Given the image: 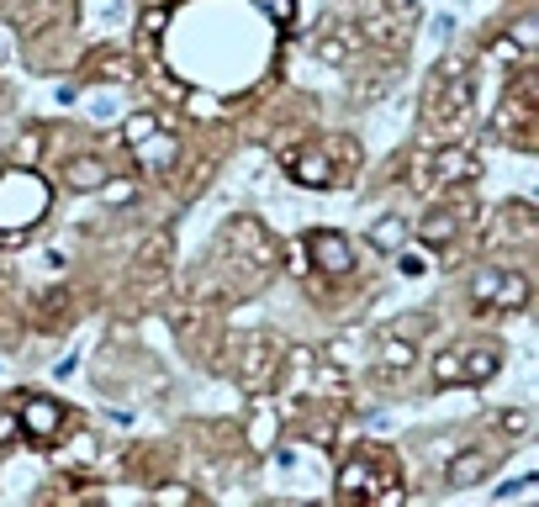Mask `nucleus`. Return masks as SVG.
Returning <instances> with one entry per match:
<instances>
[{
	"label": "nucleus",
	"mask_w": 539,
	"mask_h": 507,
	"mask_svg": "<svg viewBox=\"0 0 539 507\" xmlns=\"http://www.w3.org/2000/svg\"><path fill=\"white\" fill-rule=\"evenodd\" d=\"M22 439V423H16V412H0V444H16Z\"/></svg>",
	"instance_id": "obj_30"
},
{
	"label": "nucleus",
	"mask_w": 539,
	"mask_h": 507,
	"mask_svg": "<svg viewBox=\"0 0 539 507\" xmlns=\"http://www.w3.org/2000/svg\"><path fill=\"white\" fill-rule=\"evenodd\" d=\"M259 6H265L275 22H291V11H296V0H259Z\"/></svg>",
	"instance_id": "obj_33"
},
{
	"label": "nucleus",
	"mask_w": 539,
	"mask_h": 507,
	"mask_svg": "<svg viewBox=\"0 0 539 507\" xmlns=\"http://www.w3.org/2000/svg\"><path fill=\"white\" fill-rule=\"evenodd\" d=\"M37 154H43V133L32 127V133H22V138H16L11 159H16V164H37Z\"/></svg>",
	"instance_id": "obj_24"
},
{
	"label": "nucleus",
	"mask_w": 539,
	"mask_h": 507,
	"mask_svg": "<svg viewBox=\"0 0 539 507\" xmlns=\"http://www.w3.org/2000/svg\"><path fill=\"white\" fill-rule=\"evenodd\" d=\"M339 502H402V481H397V460L386 449H360L349 455V465L339 471Z\"/></svg>",
	"instance_id": "obj_1"
},
{
	"label": "nucleus",
	"mask_w": 539,
	"mask_h": 507,
	"mask_svg": "<svg viewBox=\"0 0 539 507\" xmlns=\"http://www.w3.org/2000/svg\"><path fill=\"white\" fill-rule=\"evenodd\" d=\"M413 360H418V338H402V328H392V333H381L376 365H381L386 375H402V370H413Z\"/></svg>",
	"instance_id": "obj_14"
},
{
	"label": "nucleus",
	"mask_w": 539,
	"mask_h": 507,
	"mask_svg": "<svg viewBox=\"0 0 539 507\" xmlns=\"http://www.w3.org/2000/svg\"><path fill=\"white\" fill-rule=\"evenodd\" d=\"M249 444H254V449H270V444H275V412H270V407H259V418H254V428H249Z\"/></svg>",
	"instance_id": "obj_23"
},
{
	"label": "nucleus",
	"mask_w": 539,
	"mask_h": 507,
	"mask_svg": "<svg viewBox=\"0 0 539 507\" xmlns=\"http://www.w3.org/2000/svg\"><path fill=\"white\" fill-rule=\"evenodd\" d=\"M228 238L244 243V254H233V259H249L254 275H270V265H275V254H281V249L265 238V228H259L254 217H233V222H228Z\"/></svg>",
	"instance_id": "obj_8"
},
{
	"label": "nucleus",
	"mask_w": 539,
	"mask_h": 507,
	"mask_svg": "<svg viewBox=\"0 0 539 507\" xmlns=\"http://www.w3.org/2000/svg\"><path fill=\"white\" fill-rule=\"evenodd\" d=\"M74 460H80V465H90V460H96V439H90V434H80V444L69 449V465H74Z\"/></svg>",
	"instance_id": "obj_29"
},
{
	"label": "nucleus",
	"mask_w": 539,
	"mask_h": 507,
	"mask_svg": "<svg viewBox=\"0 0 539 507\" xmlns=\"http://www.w3.org/2000/svg\"><path fill=\"white\" fill-rule=\"evenodd\" d=\"M492 307H503V312H524L529 307V280L518 275V270H503V286H497V302Z\"/></svg>",
	"instance_id": "obj_19"
},
{
	"label": "nucleus",
	"mask_w": 539,
	"mask_h": 507,
	"mask_svg": "<svg viewBox=\"0 0 539 507\" xmlns=\"http://www.w3.org/2000/svg\"><path fill=\"white\" fill-rule=\"evenodd\" d=\"M302 243H307L312 270H323V275H349V270H355V249H349V238H344V233L318 228V233L302 238Z\"/></svg>",
	"instance_id": "obj_7"
},
{
	"label": "nucleus",
	"mask_w": 539,
	"mask_h": 507,
	"mask_svg": "<svg viewBox=\"0 0 539 507\" xmlns=\"http://www.w3.org/2000/svg\"><path fill=\"white\" fill-rule=\"evenodd\" d=\"M170 249H175L170 233H159V238L143 243V254H138V286H148L154 275H164V265H170Z\"/></svg>",
	"instance_id": "obj_17"
},
{
	"label": "nucleus",
	"mask_w": 539,
	"mask_h": 507,
	"mask_svg": "<svg viewBox=\"0 0 539 507\" xmlns=\"http://www.w3.org/2000/svg\"><path fill=\"white\" fill-rule=\"evenodd\" d=\"M492 423H503L508 439H524V434H529V412H518V407H508L503 418H492Z\"/></svg>",
	"instance_id": "obj_26"
},
{
	"label": "nucleus",
	"mask_w": 539,
	"mask_h": 507,
	"mask_svg": "<svg viewBox=\"0 0 539 507\" xmlns=\"http://www.w3.org/2000/svg\"><path fill=\"white\" fill-rule=\"evenodd\" d=\"M16 423H22V434L43 449V444H53L64 434V423H69V412L53 402V397H27L22 402V412H16Z\"/></svg>",
	"instance_id": "obj_5"
},
{
	"label": "nucleus",
	"mask_w": 539,
	"mask_h": 507,
	"mask_svg": "<svg viewBox=\"0 0 539 507\" xmlns=\"http://www.w3.org/2000/svg\"><path fill=\"white\" fill-rule=\"evenodd\" d=\"M407 243V217H397V212H386L376 228H370V249H381V254H397Z\"/></svg>",
	"instance_id": "obj_18"
},
{
	"label": "nucleus",
	"mask_w": 539,
	"mask_h": 507,
	"mask_svg": "<svg viewBox=\"0 0 539 507\" xmlns=\"http://www.w3.org/2000/svg\"><path fill=\"white\" fill-rule=\"evenodd\" d=\"M291 259H286V265H291V275H307L312 270V259H307V243H296V249H286Z\"/></svg>",
	"instance_id": "obj_32"
},
{
	"label": "nucleus",
	"mask_w": 539,
	"mask_h": 507,
	"mask_svg": "<svg viewBox=\"0 0 539 507\" xmlns=\"http://www.w3.org/2000/svg\"><path fill=\"white\" fill-rule=\"evenodd\" d=\"M270 381H281V349H275L270 333H249L244 344H238V386L265 397Z\"/></svg>",
	"instance_id": "obj_4"
},
{
	"label": "nucleus",
	"mask_w": 539,
	"mask_h": 507,
	"mask_svg": "<svg viewBox=\"0 0 539 507\" xmlns=\"http://www.w3.org/2000/svg\"><path fill=\"white\" fill-rule=\"evenodd\" d=\"M286 175L296 185H307V191H328V185H339L328 148H291V154H286Z\"/></svg>",
	"instance_id": "obj_9"
},
{
	"label": "nucleus",
	"mask_w": 539,
	"mask_h": 507,
	"mask_svg": "<svg viewBox=\"0 0 539 507\" xmlns=\"http://www.w3.org/2000/svg\"><path fill=\"white\" fill-rule=\"evenodd\" d=\"M497 370H503V354L492 344H476V349L460 354V386H487Z\"/></svg>",
	"instance_id": "obj_15"
},
{
	"label": "nucleus",
	"mask_w": 539,
	"mask_h": 507,
	"mask_svg": "<svg viewBox=\"0 0 539 507\" xmlns=\"http://www.w3.org/2000/svg\"><path fill=\"white\" fill-rule=\"evenodd\" d=\"M460 381V354L455 349H439V360H434V386H455Z\"/></svg>",
	"instance_id": "obj_22"
},
{
	"label": "nucleus",
	"mask_w": 539,
	"mask_h": 507,
	"mask_svg": "<svg viewBox=\"0 0 539 507\" xmlns=\"http://www.w3.org/2000/svg\"><path fill=\"white\" fill-rule=\"evenodd\" d=\"M476 217V206H471V196H460L455 206H439V212H429L418 222V238L429 243V249H444V243H455V233L466 228V222Z\"/></svg>",
	"instance_id": "obj_10"
},
{
	"label": "nucleus",
	"mask_w": 539,
	"mask_h": 507,
	"mask_svg": "<svg viewBox=\"0 0 539 507\" xmlns=\"http://www.w3.org/2000/svg\"><path fill=\"white\" fill-rule=\"evenodd\" d=\"M101 196H106L111 206H127V201L138 196V185H133V180H106V185H101Z\"/></svg>",
	"instance_id": "obj_25"
},
{
	"label": "nucleus",
	"mask_w": 539,
	"mask_h": 507,
	"mask_svg": "<svg viewBox=\"0 0 539 507\" xmlns=\"http://www.w3.org/2000/svg\"><path fill=\"white\" fill-rule=\"evenodd\" d=\"M323 148H328L333 159H339V169H333V175H339V185L355 180V169H360V148H355V138H328Z\"/></svg>",
	"instance_id": "obj_20"
},
{
	"label": "nucleus",
	"mask_w": 539,
	"mask_h": 507,
	"mask_svg": "<svg viewBox=\"0 0 539 507\" xmlns=\"http://www.w3.org/2000/svg\"><path fill=\"white\" fill-rule=\"evenodd\" d=\"M471 106H476V90H471V74L466 64H444L439 69V85L429 90V106H423V117H429V127L439 138H455L460 127L471 122Z\"/></svg>",
	"instance_id": "obj_3"
},
{
	"label": "nucleus",
	"mask_w": 539,
	"mask_h": 507,
	"mask_svg": "<svg viewBox=\"0 0 539 507\" xmlns=\"http://www.w3.org/2000/svg\"><path fill=\"white\" fill-rule=\"evenodd\" d=\"M407 22H413V11H407L402 0H365V37H370V43L397 48Z\"/></svg>",
	"instance_id": "obj_6"
},
{
	"label": "nucleus",
	"mask_w": 539,
	"mask_h": 507,
	"mask_svg": "<svg viewBox=\"0 0 539 507\" xmlns=\"http://www.w3.org/2000/svg\"><path fill=\"white\" fill-rule=\"evenodd\" d=\"M397 265H402V275H423V270H429V259H423V254H413V249L402 243V249H397Z\"/></svg>",
	"instance_id": "obj_28"
},
{
	"label": "nucleus",
	"mask_w": 539,
	"mask_h": 507,
	"mask_svg": "<svg viewBox=\"0 0 539 507\" xmlns=\"http://www.w3.org/2000/svg\"><path fill=\"white\" fill-rule=\"evenodd\" d=\"M154 127H159V122L148 117V111H138V117H127V127H122V143H138L143 133H154Z\"/></svg>",
	"instance_id": "obj_27"
},
{
	"label": "nucleus",
	"mask_w": 539,
	"mask_h": 507,
	"mask_svg": "<svg viewBox=\"0 0 539 507\" xmlns=\"http://www.w3.org/2000/svg\"><path fill=\"white\" fill-rule=\"evenodd\" d=\"M487 471H492V449H466V455L450 460V471H444V486H450V492H466V486H476Z\"/></svg>",
	"instance_id": "obj_13"
},
{
	"label": "nucleus",
	"mask_w": 539,
	"mask_h": 507,
	"mask_svg": "<svg viewBox=\"0 0 539 507\" xmlns=\"http://www.w3.org/2000/svg\"><path fill=\"white\" fill-rule=\"evenodd\" d=\"M429 169H434V175H423V180H434V185H471L476 180V154H471V148H460V143H444Z\"/></svg>",
	"instance_id": "obj_11"
},
{
	"label": "nucleus",
	"mask_w": 539,
	"mask_h": 507,
	"mask_svg": "<svg viewBox=\"0 0 539 507\" xmlns=\"http://www.w3.org/2000/svg\"><path fill=\"white\" fill-rule=\"evenodd\" d=\"M59 307H64V291H48V296H43V307H37V317H53Z\"/></svg>",
	"instance_id": "obj_34"
},
{
	"label": "nucleus",
	"mask_w": 539,
	"mask_h": 507,
	"mask_svg": "<svg viewBox=\"0 0 539 507\" xmlns=\"http://www.w3.org/2000/svg\"><path fill=\"white\" fill-rule=\"evenodd\" d=\"M48 201H53V191L32 164L6 169L0 175V233H27L32 222L48 217Z\"/></svg>",
	"instance_id": "obj_2"
},
{
	"label": "nucleus",
	"mask_w": 539,
	"mask_h": 507,
	"mask_svg": "<svg viewBox=\"0 0 539 507\" xmlns=\"http://www.w3.org/2000/svg\"><path fill=\"white\" fill-rule=\"evenodd\" d=\"M508 37L518 43V53H534V22H518V27L508 32Z\"/></svg>",
	"instance_id": "obj_31"
},
{
	"label": "nucleus",
	"mask_w": 539,
	"mask_h": 507,
	"mask_svg": "<svg viewBox=\"0 0 539 507\" xmlns=\"http://www.w3.org/2000/svg\"><path fill=\"white\" fill-rule=\"evenodd\" d=\"M106 180H111V169L96 154H80V159L64 164V185H69V191H101Z\"/></svg>",
	"instance_id": "obj_16"
},
{
	"label": "nucleus",
	"mask_w": 539,
	"mask_h": 507,
	"mask_svg": "<svg viewBox=\"0 0 539 507\" xmlns=\"http://www.w3.org/2000/svg\"><path fill=\"white\" fill-rule=\"evenodd\" d=\"M133 148V159H138V169H148V175H159V169H175V159H180V138L175 133H143L138 143H127Z\"/></svg>",
	"instance_id": "obj_12"
},
{
	"label": "nucleus",
	"mask_w": 539,
	"mask_h": 507,
	"mask_svg": "<svg viewBox=\"0 0 539 507\" xmlns=\"http://www.w3.org/2000/svg\"><path fill=\"white\" fill-rule=\"evenodd\" d=\"M497 286H503V270H497V265H481V270L471 275V302H476V307H492V302H497Z\"/></svg>",
	"instance_id": "obj_21"
}]
</instances>
